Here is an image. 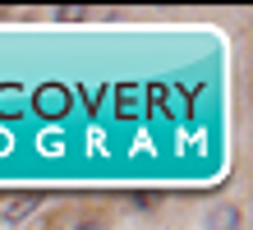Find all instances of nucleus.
Returning <instances> with one entry per match:
<instances>
[{
    "label": "nucleus",
    "mask_w": 253,
    "mask_h": 230,
    "mask_svg": "<svg viewBox=\"0 0 253 230\" xmlns=\"http://www.w3.org/2000/svg\"><path fill=\"white\" fill-rule=\"evenodd\" d=\"M69 106H74V92H69L65 83H42V88L33 92V111H37L42 120H65Z\"/></svg>",
    "instance_id": "1"
},
{
    "label": "nucleus",
    "mask_w": 253,
    "mask_h": 230,
    "mask_svg": "<svg viewBox=\"0 0 253 230\" xmlns=\"http://www.w3.org/2000/svg\"><path fill=\"white\" fill-rule=\"evenodd\" d=\"M115 111H120V120H143V83L115 88Z\"/></svg>",
    "instance_id": "2"
},
{
    "label": "nucleus",
    "mask_w": 253,
    "mask_h": 230,
    "mask_svg": "<svg viewBox=\"0 0 253 230\" xmlns=\"http://www.w3.org/2000/svg\"><path fill=\"white\" fill-rule=\"evenodd\" d=\"M33 207H37V198H19V203H5V221H23Z\"/></svg>",
    "instance_id": "3"
},
{
    "label": "nucleus",
    "mask_w": 253,
    "mask_h": 230,
    "mask_svg": "<svg viewBox=\"0 0 253 230\" xmlns=\"http://www.w3.org/2000/svg\"><path fill=\"white\" fill-rule=\"evenodd\" d=\"M19 106V83H0V115H9Z\"/></svg>",
    "instance_id": "4"
},
{
    "label": "nucleus",
    "mask_w": 253,
    "mask_h": 230,
    "mask_svg": "<svg viewBox=\"0 0 253 230\" xmlns=\"http://www.w3.org/2000/svg\"><path fill=\"white\" fill-rule=\"evenodd\" d=\"M74 230H106V217H79Z\"/></svg>",
    "instance_id": "5"
}]
</instances>
